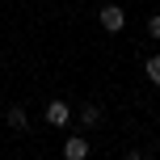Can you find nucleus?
<instances>
[{"label": "nucleus", "mask_w": 160, "mask_h": 160, "mask_svg": "<svg viewBox=\"0 0 160 160\" xmlns=\"http://www.w3.org/2000/svg\"><path fill=\"white\" fill-rule=\"evenodd\" d=\"M148 34H152V38H160V13L148 17Z\"/></svg>", "instance_id": "obj_7"}, {"label": "nucleus", "mask_w": 160, "mask_h": 160, "mask_svg": "<svg viewBox=\"0 0 160 160\" xmlns=\"http://www.w3.org/2000/svg\"><path fill=\"white\" fill-rule=\"evenodd\" d=\"M127 160H143V152H127Z\"/></svg>", "instance_id": "obj_8"}, {"label": "nucleus", "mask_w": 160, "mask_h": 160, "mask_svg": "<svg viewBox=\"0 0 160 160\" xmlns=\"http://www.w3.org/2000/svg\"><path fill=\"white\" fill-rule=\"evenodd\" d=\"M97 118H101V110H97L93 101H88V105H80V122H84V127H93Z\"/></svg>", "instance_id": "obj_5"}, {"label": "nucleus", "mask_w": 160, "mask_h": 160, "mask_svg": "<svg viewBox=\"0 0 160 160\" xmlns=\"http://www.w3.org/2000/svg\"><path fill=\"white\" fill-rule=\"evenodd\" d=\"M63 156H68V160H84V156H88V139H84V135H72V139L63 143Z\"/></svg>", "instance_id": "obj_3"}, {"label": "nucleus", "mask_w": 160, "mask_h": 160, "mask_svg": "<svg viewBox=\"0 0 160 160\" xmlns=\"http://www.w3.org/2000/svg\"><path fill=\"white\" fill-rule=\"evenodd\" d=\"M148 80H152V84H160V55L148 59Z\"/></svg>", "instance_id": "obj_6"}, {"label": "nucleus", "mask_w": 160, "mask_h": 160, "mask_svg": "<svg viewBox=\"0 0 160 160\" xmlns=\"http://www.w3.org/2000/svg\"><path fill=\"white\" fill-rule=\"evenodd\" d=\"M47 122L51 127H68L72 122V105L68 101H47Z\"/></svg>", "instance_id": "obj_1"}, {"label": "nucleus", "mask_w": 160, "mask_h": 160, "mask_svg": "<svg viewBox=\"0 0 160 160\" xmlns=\"http://www.w3.org/2000/svg\"><path fill=\"white\" fill-rule=\"evenodd\" d=\"M8 127H13V131H25V127H30V118H25L21 105H13V110H8Z\"/></svg>", "instance_id": "obj_4"}, {"label": "nucleus", "mask_w": 160, "mask_h": 160, "mask_svg": "<svg viewBox=\"0 0 160 160\" xmlns=\"http://www.w3.org/2000/svg\"><path fill=\"white\" fill-rule=\"evenodd\" d=\"M101 25H105L110 34H118L122 25H127V13H122L118 4H105V8H101Z\"/></svg>", "instance_id": "obj_2"}]
</instances>
